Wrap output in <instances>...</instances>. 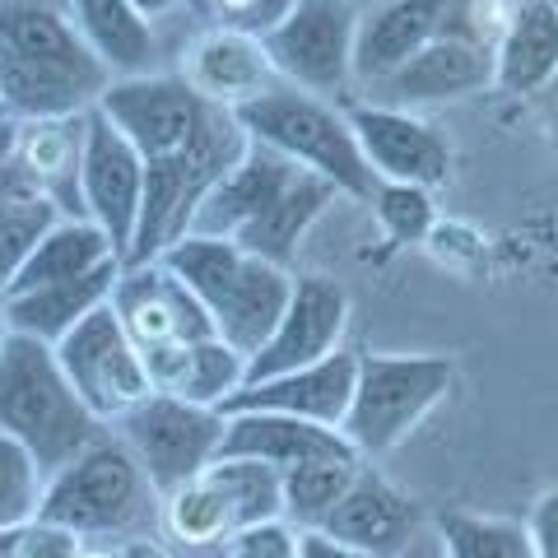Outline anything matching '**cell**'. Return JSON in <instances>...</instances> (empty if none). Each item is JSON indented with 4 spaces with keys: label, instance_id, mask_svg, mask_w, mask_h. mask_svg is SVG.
Returning <instances> with one entry per match:
<instances>
[{
    "label": "cell",
    "instance_id": "1",
    "mask_svg": "<svg viewBox=\"0 0 558 558\" xmlns=\"http://www.w3.org/2000/svg\"><path fill=\"white\" fill-rule=\"evenodd\" d=\"M159 260L205 303L219 340H229L238 354H247V363L284 317L293 299V279H299L289 275V266H275V260L238 247L233 238L205 233L178 238L172 247H163Z\"/></svg>",
    "mask_w": 558,
    "mask_h": 558
},
{
    "label": "cell",
    "instance_id": "2",
    "mask_svg": "<svg viewBox=\"0 0 558 558\" xmlns=\"http://www.w3.org/2000/svg\"><path fill=\"white\" fill-rule=\"evenodd\" d=\"M102 418L75 396L57 349L28 336H10L0 354V433L20 438L47 475H57L80 451L102 438Z\"/></svg>",
    "mask_w": 558,
    "mask_h": 558
},
{
    "label": "cell",
    "instance_id": "3",
    "mask_svg": "<svg viewBox=\"0 0 558 558\" xmlns=\"http://www.w3.org/2000/svg\"><path fill=\"white\" fill-rule=\"evenodd\" d=\"M238 121L256 145L284 154L289 163L317 172L349 201H373L377 172L368 168L354 135V121L330 98L303 94L293 84H275L247 108H238Z\"/></svg>",
    "mask_w": 558,
    "mask_h": 558
},
{
    "label": "cell",
    "instance_id": "4",
    "mask_svg": "<svg viewBox=\"0 0 558 558\" xmlns=\"http://www.w3.org/2000/svg\"><path fill=\"white\" fill-rule=\"evenodd\" d=\"M154 512H163V494L149 484L135 451L121 438H98L89 451H80L75 461L47 480L38 517L94 539L135 535L145 521H154Z\"/></svg>",
    "mask_w": 558,
    "mask_h": 558
},
{
    "label": "cell",
    "instance_id": "5",
    "mask_svg": "<svg viewBox=\"0 0 558 558\" xmlns=\"http://www.w3.org/2000/svg\"><path fill=\"white\" fill-rule=\"evenodd\" d=\"M457 368L442 354H359L344 438L359 457H387L447 400Z\"/></svg>",
    "mask_w": 558,
    "mask_h": 558
},
{
    "label": "cell",
    "instance_id": "6",
    "mask_svg": "<svg viewBox=\"0 0 558 558\" xmlns=\"http://www.w3.org/2000/svg\"><path fill=\"white\" fill-rule=\"evenodd\" d=\"M223 424H229L223 410L191 405V400L168 396V391L145 396L131 414L117 418L121 442L135 451V461L145 465L149 484L159 488L163 498L172 488L201 480L205 470L219 461Z\"/></svg>",
    "mask_w": 558,
    "mask_h": 558
},
{
    "label": "cell",
    "instance_id": "7",
    "mask_svg": "<svg viewBox=\"0 0 558 558\" xmlns=\"http://www.w3.org/2000/svg\"><path fill=\"white\" fill-rule=\"evenodd\" d=\"M354 0H299L266 38L275 75L303 94L336 98L354 84V43H359Z\"/></svg>",
    "mask_w": 558,
    "mask_h": 558
},
{
    "label": "cell",
    "instance_id": "8",
    "mask_svg": "<svg viewBox=\"0 0 558 558\" xmlns=\"http://www.w3.org/2000/svg\"><path fill=\"white\" fill-rule=\"evenodd\" d=\"M57 359H61L75 396L102 424H117V418L131 414L145 396H154L149 363L140 354V344L126 336V326H121L112 303H102L94 317H84L70 330L57 344Z\"/></svg>",
    "mask_w": 558,
    "mask_h": 558
},
{
    "label": "cell",
    "instance_id": "9",
    "mask_svg": "<svg viewBox=\"0 0 558 558\" xmlns=\"http://www.w3.org/2000/svg\"><path fill=\"white\" fill-rule=\"evenodd\" d=\"M98 112L140 149L145 163L178 159L196 145V135L209 121V102L191 89L182 75H121L98 98Z\"/></svg>",
    "mask_w": 558,
    "mask_h": 558
},
{
    "label": "cell",
    "instance_id": "10",
    "mask_svg": "<svg viewBox=\"0 0 558 558\" xmlns=\"http://www.w3.org/2000/svg\"><path fill=\"white\" fill-rule=\"evenodd\" d=\"M145 159L140 149L121 135L98 108L84 121V159H80V209L84 219H94L108 233L112 252L126 256L135 247L140 229V205H145Z\"/></svg>",
    "mask_w": 558,
    "mask_h": 558
},
{
    "label": "cell",
    "instance_id": "11",
    "mask_svg": "<svg viewBox=\"0 0 558 558\" xmlns=\"http://www.w3.org/2000/svg\"><path fill=\"white\" fill-rule=\"evenodd\" d=\"M112 312L126 326V336L140 344V354H159V349H182V344L219 336L205 303L163 260L121 266V279L112 289Z\"/></svg>",
    "mask_w": 558,
    "mask_h": 558
},
{
    "label": "cell",
    "instance_id": "12",
    "mask_svg": "<svg viewBox=\"0 0 558 558\" xmlns=\"http://www.w3.org/2000/svg\"><path fill=\"white\" fill-rule=\"evenodd\" d=\"M349 330V293L326 275H299L284 317L247 363V381L299 373L330 359Z\"/></svg>",
    "mask_w": 558,
    "mask_h": 558
},
{
    "label": "cell",
    "instance_id": "13",
    "mask_svg": "<svg viewBox=\"0 0 558 558\" xmlns=\"http://www.w3.org/2000/svg\"><path fill=\"white\" fill-rule=\"evenodd\" d=\"M354 121L359 149L377 182H410V186H442L451 172L447 135L405 108H381V102H354L344 108Z\"/></svg>",
    "mask_w": 558,
    "mask_h": 558
},
{
    "label": "cell",
    "instance_id": "14",
    "mask_svg": "<svg viewBox=\"0 0 558 558\" xmlns=\"http://www.w3.org/2000/svg\"><path fill=\"white\" fill-rule=\"evenodd\" d=\"M484 89H494V47L470 43L461 33H442L418 57L400 65L396 75L373 84L368 102L414 112V108H428V102H457Z\"/></svg>",
    "mask_w": 558,
    "mask_h": 558
},
{
    "label": "cell",
    "instance_id": "15",
    "mask_svg": "<svg viewBox=\"0 0 558 558\" xmlns=\"http://www.w3.org/2000/svg\"><path fill=\"white\" fill-rule=\"evenodd\" d=\"M322 531L363 549V554H373V558H400L428 531V521L405 488H396L373 465H359L349 494L336 502V512L326 517Z\"/></svg>",
    "mask_w": 558,
    "mask_h": 558
},
{
    "label": "cell",
    "instance_id": "16",
    "mask_svg": "<svg viewBox=\"0 0 558 558\" xmlns=\"http://www.w3.org/2000/svg\"><path fill=\"white\" fill-rule=\"evenodd\" d=\"M182 80L209 108H229V112L247 108L260 94H270L275 84H284L275 75V61L256 33L223 28V24H209L201 38L186 47Z\"/></svg>",
    "mask_w": 558,
    "mask_h": 558
},
{
    "label": "cell",
    "instance_id": "17",
    "mask_svg": "<svg viewBox=\"0 0 558 558\" xmlns=\"http://www.w3.org/2000/svg\"><path fill=\"white\" fill-rule=\"evenodd\" d=\"M354 381H359V354L336 349L330 359L312 363L299 373H279L266 381H247L223 414L233 410H275V414H293V418H312L326 428H344L349 400H354Z\"/></svg>",
    "mask_w": 558,
    "mask_h": 558
},
{
    "label": "cell",
    "instance_id": "18",
    "mask_svg": "<svg viewBox=\"0 0 558 558\" xmlns=\"http://www.w3.org/2000/svg\"><path fill=\"white\" fill-rule=\"evenodd\" d=\"M451 10H457V0H381L373 14L359 20L354 84L373 89V84L396 75L433 38H442Z\"/></svg>",
    "mask_w": 558,
    "mask_h": 558
},
{
    "label": "cell",
    "instance_id": "19",
    "mask_svg": "<svg viewBox=\"0 0 558 558\" xmlns=\"http://www.w3.org/2000/svg\"><path fill=\"white\" fill-rule=\"evenodd\" d=\"M219 457H247V461H266L279 475L307 461H326V457H359L340 428L312 424V418H293V414H275V410H233L223 424V447Z\"/></svg>",
    "mask_w": 558,
    "mask_h": 558
},
{
    "label": "cell",
    "instance_id": "20",
    "mask_svg": "<svg viewBox=\"0 0 558 558\" xmlns=\"http://www.w3.org/2000/svg\"><path fill=\"white\" fill-rule=\"evenodd\" d=\"M299 172H303L299 163H289L284 154H275V149L252 140V149L242 154L229 178L209 186V196L201 201L196 219H191V233L238 238L242 229H252V223L266 215V209L279 201V191L299 178Z\"/></svg>",
    "mask_w": 558,
    "mask_h": 558
},
{
    "label": "cell",
    "instance_id": "21",
    "mask_svg": "<svg viewBox=\"0 0 558 558\" xmlns=\"http://www.w3.org/2000/svg\"><path fill=\"white\" fill-rule=\"evenodd\" d=\"M558 84V0H517L494 47V89L545 94Z\"/></svg>",
    "mask_w": 558,
    "mask_h": 558
},
{
    "label": "cell",
    "instance_id": "22",
    "mask_svg": "<svg viewBox=\"0 0 558 558\" xmlns=\"http://www.w3.org/2000/svg\"><path fill=\"white\" fill-rule=\"evenodd\" d=\"M145 363H149L154 391L182 396L205 410H229V400L247 387V354H238L219 336L182 344V349H159V354H145Z\"/></svg>",
    "mask_w": 558,
    "mask_h": 558
},
{
    "label": "cell",
    "instance_id": "23",
    "mask_svg": "<svg viewBox=\"0 0 558 558\" xmlns=\"http://www.w3.org/2000/svg\"><path fill=\"white\" fill-rule=\"evenodd\" d=\"M117 279H121V260H108V266H98V270L80 275V279H61V284L14 293V299H5L10 330L57 349L84 317H94L102 303H112Z\"/></svg>",
    "mask_w": 558,
    "mask_h": 558
},
{
    "label": "cell",
    "instance_id": "24",
    "mask_svg": "<svg viewBox=\"0 0 558 558\" xmlns=\"http://www.w3.org/2000/svg\"><path fill=\"white\" fill-rule=\"evenodd\" d=\"M84 117L65 121H20V163L28 172V182L43 191L47 201H57L65 215H80V159H84Z\"/></svg>",
    "mask_w": 558,
    "mask_h": 558
},
{
    "label": "cell",
    "instance_id": "25",
    "mask_svg": "<svg viewBox=\"0 0 558 558\" xmlns=\"http://www.w3.org/2000/svg\"><path fill=\"white\" fill-rule=\"evenodd\" d=\"M70 20H75L80 38L94 47V57L112 70V75H149L154 65V24L140 14L131 0H70Z\"/></svg>",
    "mask_w": 558,
    "mask_h": 558
},
{
    "label": "cell",
    "instance_id": "26",
    "mask_svg": "<svg viewBox=\"0 0 558 558\" xmlns=\"http://www.w3.org/2000/svg\"><path fill=\"white\" fill-rule=\"evenodd\" d=\"M336 196L340 191L330 186L326 178H317V172L303 168L299 178L279 191V201L266 209V215H260L252 229H242L233 242L238 247H247L252 256H266V260H275V266H289L293 252L303 247L307 229L326 215V205H336Z\"/></svg>",
    "mask_w": 558,
    "mask_h": 558
},
{
    "label": "cell",
    "instance_id": "27",
    "mask_svg": "<svg viewBox=\"0 0 558 558\" xmlns=\"http://www.w3.org/2000/svg\"><path fill=\"white\" fill-rule=\"evenodd\" d=\"M108 260H121V256L112 252L108 233H102L94 219L61 215L47 229V238L33 247L28 266L20 270V279L10 284L5 299H14V293H28V289H43V284H61V279H80V275H89L98 266H108Z\"/></svg>",
    "mask_w": 558,
    "mask_h": 558
},
{
    "label": "cell",
    "instance_id": "28",
    "mask_svg": "<svg viewBox=\"0 0 558 558\" xmlns=\"http://www.w3.org/2000/svg\"><path fill=\"white\" fill-rule=\"evenodd\" d=\"M61 215L65 209L28 182V172L20 163L0 172V299L10 293V284L28 266L33 247L47 238V229Z\"/></svg>",
    "mask_w": 558,
    "mask_h": 558
},
{
    "label": "cell",
    "instance_id": "29",
    "mask_svg": "<svg viewBox=\"0 0 558 558\" xmlns=\"http://www.w3.org/2000/svg\"><path fill=\"white\" fill-rule=\"evenodd\" d=\"M359 465L363 457H326L284 470V521H293L299 531H322L336 502L349 494Z\"/></svg>",
    "mask_w": 558,
    "mask_h": 558
},
{
    "label": "cell",
    "instance_id": "30",
    "mask_svg": "<svg viewBox=\"0 0 558 558\" xmlns=\"http://www.w3.org/2000/svg\"><path fill=\"white\" fill-rule=\"evenodd\" d=\"M442 558H535L526 521L484 517V512H442L433 521Z\"/></svg>",
    "mask_w": 558,
    "mask_h": 558
},
{
    "label": "cell",
    "instance_id": "31",
    "mask_svg": "<svg viewBox=\"0 0 558 558\" xmlns=\"http://www.w3.org/2000/svg\"><path fill=\"white\" fill-rule=\"evenodd\" d=\"M209 480L219 484V494L229 498L233 526H256V521H275L284 517V475L266 461H247V457H219L209 465Z\"/></svg>",
    "mask_w": 558,
    "mask_h": 558
},
{
    "label": "cell",
    "instance_id": "32",
    "mask_svg": "<svg viewBox=\"0 0 558 558\" xmlns=\"http://www.w3.org/2000/svg\"><path fill=\"white\" fill-rule=\"evenodd\" d=\"M163 526L172 531V539L182 545H223L238 526H233V512H229V498L219 494V484L209 480V470L201 480H191L182 488H172L163 498Z\"/></svg>",
    "mask_w": 558,
    "mask_h": 558
},
{
    "label": "cell",
    "instance_id": "33",
    "mask_svg": "<svg viewBox=\"0 0 558 558\" xmlns=\"http://www.w3.org/2000/svg\"><path fill=\"white\" fill-rule=\"evenodd\" d=\"M47 470L33 451L0 433V531H24L38 521L43 498H47Z\"/></svg>",
    "mask_w": 558,
    "mask_h": 558
},
{
    "label": "cell",
    "instance_id": "34",
    "mask_svg": "<svg viewBox=\"0 0 558 558\" xmlns=\"http://www.w3.org/2000/svg\"><path fill=\"white\" fill-rule=\"evenodd\" d=\"M368 205H373V215H377L391 247H414V242H424L433 233V219H438L433 191L410 186V182H377Z\"/></svg>",
    "mask_w": 558,
    "mask_h": 558
},
{
    "label": "cell",
    "instance_id": "35",
    "mask_svg": "<svg viewBox=\"0 0 558 558\" xmlns=\"http://www.w3.org/2000/svg\"><path fill=\"white\" fill-rule=\"evenodd\" d=\"M299 539L303 531L293 521L275 517V521H256V526H242L223 539V554L229 558H299Z\"/></svg>",
    "mask_w": 558,
    "mask_h": 558
},
{
    "label": "cell",
    "instance_id": "36",
    "mask_svg": "<svg viewBox=\"0 0 558 558\" xmlns=\"http://www.w3.org/2000/svg\"><path fill=\"white\" fill-rule=\"evenodd\" d=\"M89 539L57 526V521H33V526L20 531V558H80Z\"/></svg>",
    "mask_w": 558,
    "mask_h": 558
},
{
    "label": "cell",
    "instance_id": "37",
    "mask_svg": "<svg viewBox=\"0 0 558 558\" xmlns=\"http://www.w3.org/2000/svg\"><path fill=\"white\" fill-rule=\"evenodd\" d=\"M526 531H531L535 558H558V488L539 494V502L526 517Z\"/></svg>",
    "mask_w": 558,
    "mask_h": 558
},
{
    "label": "cell",
    "instance_id": "38",
    "mask_svg": "<svg viewBox=\"0 0 558 558\" xmlns=\"http://www.w3.org/2000/svg\"><path fill=\"white\" fill-rule=\"evenodd\" d=\"M299 558H373V554H363V549H354V545H344V539L326 535V531H303V539H299Z\"/></svg>",
    "mask_w": 558,
    "mask_h": 558
},
{
    "label": "cell",
    "instance_id": "39",
    "mask_svg": "<svg viewBox=\"0 0 558 558\" xmlns=\"http://www.w3.org/2000/svg\"><path fill=\"white\" fill-rule=\"evenodd\" d=\"M14 159H20V121L0 117V172L14 168Z\"/></svg>",
    "mask_w": 558,
    "mask_h": 558
},
{
    "label": "cell",
    "instance_id": "40",
    "mask_svg": "<svg viewBox=\"0 0 558 558\" xmlns=\"http://www.w3.org/2000/svg\"><path fill=\"white\" fill-rule=\"evenodd\" d=\"M131 5L145 14L149 24H159V20H168V14H178V10H186V0H131Z\"/></svg>",
    "mask_w": 558,
    "mask_h": 558
},
{
    "label": "cell",
    "instance_id": "41",
    "mask_svg": "<svg viewBox=\"0 0 558 558\" xmlns=\"http://www.w3.org/2000/svg\"><path fill=\"white\" fill-rule=\"evenodd\" d=\"M400 558H442V545H438V531H424L414 545L400 554Z\"/></svg>",
    "mask_w": 558,
    "mask_h": 558
},
{
    "label": "cell",
    "instance_id": "42",
    "mask_svg": "<svg viewBox=\"0 0 558 558\" xmlns=\"http://www.w3.org/2000/svg\"><path fill=\"white\" fill-rule=\"evenodd\" d=\"M117 554H121V558H168L159 545H154V539H140V535H135V539H126V545H121Z\"/></svg>",
    "mask_w": 558,
    "mask_h": 558
},
{
    "label": "cell",
    "instance_id": "43",
    "mask_svg": "<svg viewBox=\"0 0 558 558\" xmlns=\"http://www.w3.org/2000/svg\"><path fill=\"white\" fill-rule=\"evenodd\" d=\"M0 558H20V531H0Z\"/></svg>",
    "mask_w": 558,
    "mask_h": 558
},
{
    "label": "cell",
    "instance_id": "44",
    "mask_svg": "<svg viewBox=\"0 0 558 558\" xmlns=\"http://www.w3.org/2000/svg\"><path fill=\"white\" fill-rule=\"evenodd\" d=\"M10 336H14V330H10V312H5V299H0V354H5Z\"/></svg>",
    "mask_w": 558,
    "mask_h": 558
},
{
    "label": "cell",
    "instance_id": "45",
    "mask_svg": "<svg viewBox=\"0 0 558 558\" xmlns=\"http://www.w3.org/2000/svg\"><path fill=\"white\" fill-rule=\"evenodd\" d=\"M0 5H51V10H70V0H0Z\"/></svg>",
    "mask_w": 558,
    "mask_h": 558
},
{
    "label": "cell",
    "instance_id": "46",
    "mask_svg": "<svg viewBox=\"0 0 558 558\" xmlns=\"http://www.w3.org/2000/svg\"><path fill=\"white\" fill-rule=\"evenodd\" d=\"M80 558H121V554H117V549H102V545H84Z\"/></svg>",
    "mask_w": 558,
    "mask_h": 558
},
{
    "label": "cell",
    "instance_id": "47",
    "mask_svg": "<svg viewBox=\"0 0 558 558\" xmlns=\"http://www.w3.org/2000/svg\"><path fill=\"white\" fill-rule=\"evenodd\" d=\"M191 14H201V20H209V0H186Z\"/></svg>",
    "mask_w": 558,
    "mask_h": 558
},
{
    "label": "cell",
    "instance_id": "48",
    "mask_svg": "<svg viewBox=\"0 0 558 558\" xmlns=\"http://www.w3.org/2000/svg\"><path fill=\"white\" fill-rule=\"evenodd\" d=\"M0 117H5V102H0Z\"/></svg>",
    "mask_w": 558,
    "mask_h": 558
}]
</instances>
